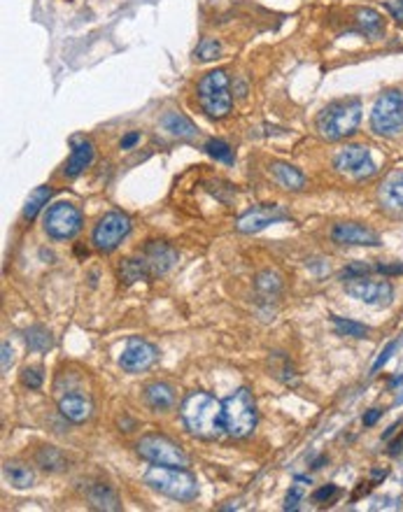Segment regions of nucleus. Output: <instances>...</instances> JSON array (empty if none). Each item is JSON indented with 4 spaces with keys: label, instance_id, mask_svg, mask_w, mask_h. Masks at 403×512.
Returning a JSON list of instances; mask_svg holds the SVG:
<instances>
[{
    "label": "nucleus",
    "instance_id": "obj_43",
    "mask_svg": "<svg viewBox=\"0 0 403 512\" xmlns=\"http://www.w3.org/2000/svg\"><path fill=\"white\" fill-rule=\"evenodd\" d=\"M398 452H403V428H401V435L396 440H391L389 445V454H398Z\"/></svg>",
    "mask_w": 403,
    "mask_h": 512
},
{
    "label": "nucleus",
    "instance_id": "obj_27",
    "mask_svg": "<svg viewBox=\"0 0 403 512\" xmlns=\"http://www.w3.org/2000/svg\"><path fill=\"white\" fill-rule=\"evenodd\" d=\"M49 198H52V189L49 187H37L30 191L28 200H26L24 205V219H35L40 212H42V207L49 203Z\"/></svg>",
    "mask_w": 403,
    "mask_h": 512
},
{
    "label": "nucleus",
    "instance_id": "obj_39",
    "mask_svg": "<svg viewBox=\"0 0 403 512\" xmlns=\"http://www.w3.org/2000/svg\"><path fill=\"white\" fill-rule=\"evenodd\" d=\"M138 142H140V133L138 131H131V133H126V135L121 138L119 145H121V149H133Z\"/></svg>",
    "mask_w": 403,
    "mask_h": 512
},
{
    "label": "nucleus",
    "instance_id": "obj_25",
    "mask_svg": "<svg viewBox=\"0 0 403 512\" xmlns=\"http://www.w3.org/2000/svg\"><path fill=\"white\" fill-rule=\"evenodd\" d=\"M357 24H359V30L364 33V35L368 37H378L382 30H385V26H382V17H380L378 10H373V7H364V10H359L357 12Z\"/></svg>",
    "mask_w": 403,
    "mask_h": 512
},
{
    "label": "nucleus",
    "instance_id": "obj_35",
    "mask_svg": "<svg viewBox=\"0 0 403 512\" xmlns=\"http://www.w3.org/2000/svg\"><path fill=\"white\" fill-rule=\"evenodd\" d=\"M394 350H396V343H394V340H391V343H389V345H387L385 350H382V354H380V356H378V359H375L373 368H371V373H378L380 368H382V366H385V363H387V361H389V356H391V352H394Z\"/></svg>",
    "mask_w": 403,
    "mask_h": 512
},
{
    "label": "nucleus",
    "instance_id": "obj_38",
    "mask_svg": "<svg viewBox=\"0 0 403 512\" xmlns=\"http://www.w3.org/2000/svg\"><path fill=\"white\" fill-rule=\"evenodd\" d=\"M298 503H301V489L294 487L291 491L287 494V503H284V510H296L298 507Z\"/></svg>",
    "mask_w": 403,
    "mask_h": 512
},
{
    "label": "nucleus",
    "instance_id": "obj_17",
    "mask_svg": "<svg viewBox=\"0 0 403 512\" xmlns=\"http://www.w3.org/2000/svg\"><path fill=\"white\" fill-rule=\"evenodd\" d=\"M378 198L387 210H403V168L391 170L382 180Z\"/></svg>",
    "mask_w": 403,
    "mask_h": 512
},
{
    "label": "nucleus",
    "instance_id": "obj_9",
    "mask_svg": "<svg viewBox=\"0 0 403 512\" xmlns=\"http://www.w3.org/2000/svg\"><path fill=\"white\" fill-rule=\"evenodd\" d=\"M82 229V212L72 203H54L44 214V231L54 240H70Z\"/></svg>",
    "mask_w": 403,
    "mask_h": 512
},
{
    "label": "nucleus",
    "instance_id": "obj_14",
    "mask_svg": "<svg viewBox=\"0 0 403 512\" xmlns=\"http://www.w3.org/2000/svg\"><path fill=\"white\" fill-rule=\"evenodd\" d=\"M331 240L338 245H357V247H380V235L373 229L357 221L336 223L331 231Z\"/></svg>",
    "mask_w": 403,
    "mask_h": 512
},
{
    "label": "nucleus",
    "instance_id": "obj_16",
    "mask_svg": "<svg viewBox=\"0 0 403 512\" xmlns=\"http://www.w3.org/2000/svg\"><path fill=\"white\" fill-rule=\"evenodd\" d=\"M93 156H96V149H93V145H91L89 140L75 138L72 140L70 158H68L66 168H63V175L66 177H77L79 173H84L91 163H93Z\"/></svg>",
    "mask_w": 403,
    "mask_h": 512
},
{
    "label": "nucleus",
    "instance_id": "obj_15",
    "mask_svg": "<svg viewBox=\"0 0 403 512\" xmlns=\"http://www.w3.org/2000/svg\"><path fill=\"white\" fill-rule=\"evenodd\" d=\"M140 256H142V261L147 263V268H149L152 277H154V275L168 272L170 268L177 263V252L170 247L168 242H163V240H149L142 247Z\"/></svg>",
    "mask_w": 403,
    "mask_h": 512
},
{
    "label": "nucleus",
    "instance_id": "obj_34",
    "mask_svg": "<svg viewBox=\"0 0 403 512\" xmlns=\"http://www.w3.org/2000/svg\"><path fill=\"white\" fill-rule=\"evenodd\" d=\"M21 382H24L28 389H40V386H42V370H40V368H24Z\"/></svg>",
    "mask_w": 403,
    "mask_h": 512
},
{
    "label": "nucleus",
    "instance_id": "obj_4",
    "mask_svg": "<svg viewBox=\"0 0 403 512\" xmlns=\"http://www.w3.org/2000/svg\"><path fill=\"white\" fill-rule=\"evenodd\" d=\"M257 426V403L247 386L235 389L224 401V433L231 438H245Z\"/></svg>",
    "mask_w": 403,
    "mask_h": 512
},
{
    "label": "nucleus",
    "instance_id": "obj_33",
    "mask_svg": "<svg viewBox=\"0 0 403 512\" xmlns=\"http://www.w3.org/2000/svg\"><path fill=\"white\" fill-rule=\"evenodd\" d=\"M371 270H375V268H371V265L361 263V261H357V263H349L347 268H345L343 272H340V277L345 279V282H349V279H359V277H366Z\"/></svg>",
    "mask_w": 403,
    "mask_h": 512
},
{
    "label": "nucleus",
    "instance_id": "obj_22",
    "mask_svg": "<svg viewBox=\"0 0 403 512\" xmlns=\"http://www.w3.org/2000/svg\"><path fill=\"white\" fill-rule=\"evenodd\" d=\"M144 401L154 410H168L175 403V391L166 382H152L144 386Z\"/></svg>",
    "mask_w": 403,
    "mask_h": 512
},
{
    "label": "nucleus",
    "instance_id": "obj_28",
    "mask_svg": "<svg viewBox=\"0 0 403 512\" xmlns=\"http://www.w3.org/2000/svg\"><path fill=\"white\" fill-rule=\"evenodd\" d=\"M26 343H28V347L33 352H47L54 347V337H52V333L44 326L35 324L30 328H26Z\"/></svg>",
    "mask_w": 403,
    "mask_h": 512
},
{
    "label": "nucleus",
    "instance_id": "obj_7",
    "mask_svg": "<svg viewBox=\"0 0 403 512\" xmlns=\"http://www.w3.org/2000/svg\"><path fill=\"white\" fill-rule=\"evenodd\" d=\"M138 454L152 464H159V466H177V468H187L189 466V457L184 454L177 442H173L170 438L166 435H142L138 440Z\"/></svg>",
    "mask_w": 403,
    "mask_h": 512
},
{
    "label": "nucleus",
    "instance_id": "obj_41",
    "mask_svg": "<svg viewBox=\"0 0 403 512\" xmlns=\"http://www.w3.org/2000/svg\"><path fill=\"white\" fill-rule=\"evenodd\" d=\"M10 366H12V347L7 343H3V370H10Z\"/></svg>",
    "mask_w": 403,
    "mask_h": 512
},
{
    "label": "nucleus",
    "instance_id": "obj_32",
    "mask_svg": "<svg viewBox=\"0 0 403 512\" xmlns=\"http://www.w3.org/2000/svg\"><path fill=\"white\" fill-rule=\"evenodd\" d=\"M219 54H222V44L217 42V40H212V37H203L198 42V49H196V56H198L200 61H212Z\"/></svg>",
    "mask_w": 403,
    "mask_h": 512
},
{
    "label": "nucleus",
    "instance_id": "obj_23",
    "mask_svg": "<svg viewBox=\"0 0 403 512\" xmlns=\"http://www.w3.org/2000/svg\"><path fill=\"white\" fill-rule=\"evenodd\" d=\"M3 475H5V480L12 484L14 489H28L30 484H33V480H35L33 470L26 464H21V461H7V464L3 466Z\"/></svg>",
    "mask_w": 403,
    "mask_h": 512
},
{
    "label": "nucleus",
    "instance_id": "obj_12",
    "mask_svg": "<svg viewBox=\"0 0 403 512\" xmlns=\"http://www.w3.org/2000/svg\"><path fill=\"white\" fill-rule=\"evenodd\" d=\"M345 291L352 298L368 305H387L391 301V284L387 279H368V277H359V279H349L345 282Z\"/></svg>",
    "mask_w": 403,
    "mask_h": 512
},
{
    "label": "nucleus",
    "instance_id": "obj_21",
    "mask_svg": "<svg viewBox=\"0 0 403 512\" xmlns=\"http://www.w3.org/2000/svg\"><path fill=\"white\" fill-rule=\"evenodd\" d=\"M161 126L166 128L170 135L184 138V140L193 138V135L198 133V128L193 126V121L189 119V117H184L182 112H175V109H170V112H166V115L161 117Z\"/></svg>",
    "mask_w": 403,
    "mask_h": 512
},
{
    "label": "nucleus",
    "instance_id": "obj_30",
    "mask_svg": "<svg viewBox=\"0 0 403 512\" xmlns=\"http://www.w3.org/2000/svg\"><path fill=\"white\" fill-rule=\"evenodd\" d=\"M257 289H259L261 294H266V296L280 294V289H282V277H280L277 272H271V270L259 272V275H257Z\"/></svg>",
    "mask_w": 403,
    "mask_h": 512
},
{
    "label": "nucleus",
    "instance_id": "obj_19",
    "mask_svg": "<svg viewBox=\"0 0 403 512\" xmlns=\"http://www.w3.org/2000/svg\"><path fill=\"white\" fill-rule=\"evenodd\" d=\"M271 175L273 180L287 191H301L306 187V175L301 170L291 165V163H273L271 165Z\"/></svg>",
    "mask_w": 403,
    "mask_h": 512
},
{
    "label": "nucleus",
    "instance_id": "obj_3",
    "mask_svg": "<svg viewBox=\"0 0 403 512\" xmlns=\"http://www.w3.org/2000/svg\"><path fill=\"white\" fill-rule=\"evenodd\" d=\"M144 484H149L154 491L170 496L175 500H191L198 494V482L187 468L177 466H159L154 464L144 473Z\"/></svg>",
    "mask_w": 403,
    "mask_h": 512
},
{
    "label": "nucleus",
    "instance_id": "obj_11",
    "mask_svg": "<svg viewBox=\"0 0 403 512\" xmlns=\"http://www.w3.org/2000/svg\"><path fill=\"white\" fill-rule=\"evenodd\" d=\"M284 219H289V214L277 203H261L252 210H247L245 214H240L235 221V229H238V233H259V231L268 229L277 221H284Z\"/></svg>",
    "mask_w": 403,
    "mask_h": 512
},
{
    "label": "nucleus",
    "instance_id": "obj_1",
    "mask_svg": "<svg viewBox=\"0 0 403 512\" xmlns=\"http://www.w3.org/2000/svg\"><path fill=\"white\" fill-rule=\"evenodd\" d=\"M182 422L196 438L215 440L224 433V403L208 391H191L182 401Z\"/></svg>",
    "mask_w": 403,
    "mask_h": 512
},
{
    "label": "nucleus",
    "instance_id": "obj_24",
    "mask_svg": "<svg viewBox=\"0 0 403 512\" xmlns=\"http://www.w3.org/2000/svg\"><path fill=\"white\" fill-rule=\"evenodd\" d=\"M119 277L124 279V284H133V282H138V279L152 277V275H149L147 263L142 261V256H131V259H124V263H121Z\"/></svg>",
    "mask_w": 403,
    "mask_h": 512
},
{
    "label": "nucleus",
    "instance_id": "obj_8",
    "mask_svg": "<svg viewBox=\"0 0 403 512\" xmlns=\"http://www.w3.org/2000/svg\"><path fill=\"white\" fill-rule=\"evenodd\" d=\"M131 233V219L128 214L119 210H112L108 214H103L100 221L96 223V229L91 233V242L93 247L100 252H112L126 240V235Z\"/></svg>",
    "mask_w": 403,
    "mask_h": 512
},
{
    "label": "nucleus",
    "instance_id": "obj_42",
    "mask_svg": "<svg viewBox=\"0 0 403 512\" xmlns=\"http://www.w3.org/2000/svg\"><path fill=\"white\" fill-rule=\"evenodd\" d=\"M380 415H382V410H378V408L368 410L366 415H364V426H373V424L380 419Z\"/></svg>",
    "mask_w": 403,
    "mask_h": 512
},
{
    "label": "nucleus",
    "instance_id": "obj_29",
    "mask_svg": "<svg viewBox=\"0 0 403 512\" xmlns=\"http://www.w3.org/2000/svg\"><path fill=\"white\" fill-rule=\"evenodd\" d=\"M333 328L338 335H347V337H366L368 335V326L359 324V321L345 319V317H333Z\"/></svg>",
    "mask_w": 403,
    "mask_h": 512
},
{
    "label": "nucleus",
    "instance_id": "obj_10",
    "mask_svg": "<svg viewBox=\"0 0 403 512\" xmlns=\"http://www.w3.org/2000/svg\"><path fill=\"white\" fill-rule=\"evenodd\" d=\"M333 168L338 173L352 177H368L375 173V165L371 161V149L366 145H345L343 149L333 156Z\"/></svg>",
    "mask_w": 403,
    "mask_h": 512
},
{
    "label": "nucleus",
    "instance_id": "obj_40",
    "mask_svg": "<svg viewBox=\"0 0 403 512\" xmlns=\"http://www.w3.org/2000/svg\"><path fill=\"white\" fill-rule=\"evenodd\" d=\"M375 270L382 272V275H403V263H394V265L380 263V265H375Z\"/></svg>",
    "mask_w": 403,
    "mask_h": 512
},
{
    "label": "nucleus",
    "instance_id": "obj_36",
    "mask_svg": "<svg viewBox=\"0 0 403 512\" xmlns=\"http://www.w3.org/2000/svg\"><path fill=\"white\" fill-rule=\"evenodd\" d=\"M336 491H338L336 484H326V487H322V489H317V491H315L313 498L317 500V503H324V500H329L333 494H336Z\"/></svg>",
    "mask_w": 403,
    "mask_h": 512
},
{
    "label": "nucleus",
    "instance_id": "obj_6",
    "mask_svg": "<svg viewBox=\"0 0 403 512\" xmlns=\"http://www.w3.org/2000/svg\"><path fill=\"white\" fill-rule=\"evenodd\" d=\"M403 128V93L385 91L371 109V131L378 135H394Z\"/></svg>",
    "mask_w": 403,
    "mask_h": 512
},
{
    "label": "nucleus",
    "instance_id": "obj_31",
    "mask_svg": "<svg viewBox=\"0 0 403 512\" xmlns=\"http://www.w3.org/2000/svg\"><path fill=\"white\" fill-rule=\"evenodd\" d=\"M205 151H208L215 161H222V163H226V165H231V163L235 161L233 149H231L224 140H210V142H205Z\"/></svg>",
    "mask_w": 403,
    "mask_h": 512
},
{
    "label": "nucleus",
    "instance_id": "obj_20",
    "mask_svg": "<svg viewBox=\"0 0 403 512\" xmlns=\"http://www.w3.org/2000/svg\"><path fill=\"white\" fill-rule=\"evenodd\" d=\"M86 498H89L91 507H96V510H121V503H119V496H117V491L110 484H91L89 491H86Z\"/></svg>",
    "mask_w": 403,
    "mask_h": 512
},
{
    "label": "nucleus",
    "instance_id": "obj_18",
    "mask_svg": "<svg viewBox=\"0 0 403 512\" xmlns=\"http://www.w3.org/2000/svg\"><path fill=\"white\" fill-rule=\"evenodd\" d=\"M59 410L66 419H70V422H75V424H82L91 417L93 405H91V401L86 396H82V393H68V396H63L59 401Z\"/></svg>",
    "mask_w": 403,
    "mask_h": 512
},
{
    "label": "nucleus",
    "instance_id": "obj_26",
    "mask_svg": "<svg viewBox=\"0 0 403 512\" xmlns=\"http://www.w3.org/2000/svg\"><path fill=\"white\" fill-rule=\"evenodd\" d=\"M35 464L42 470L56 473V470L66 468V457H63L61 449H56V447H40L35 454Z\"/></svg>",
    "mask_w": 403,
    "mask_h": 512
},
{
    "label": "nucleus",
    "instance_id": "obj_2",
    "mask_svg": "<svg viewBox=\"0 0 403 512\" xmlns=\"http://www.w3.org/2000/svg\"><path fill=\"white\" fill-rule=\"evenodd\" d=\"M361 124V100L343 98L329 102L315 119V128L324 140H345L355 135Z\"/></svg>",
    "mask_w": 403,
    "mask_h": 512
},
{
    "label": "nucleus",
    "instance_id": "obj_13",
    "mask_svg": "<svg viewBox=\"0 0 403 512\" xmlns=\"http://www.w3.org/2000/svg\"><path fill=\"white\" fill-rule=\"evenodd\" d=\"M157 359H159V352L154 345H149L147 340H140V337H133V340H128L126 350L121 352L119 366L126 373H142V370L154 366Z\"/></svg>",
    "mask_w": 403,
    "mask_h": 512
},
{
    "label": "nucleus",
    "instance_id": "obj_37",
    "mask_svg": "<svg viewBox=\"0 0 403 512\" xmlns=\"http://www.w3.org/2000/svg\"><path fill=\"white\" fill-rule=\"evenodd\" d=\"M387 10H389V14L396 19L398 24H403V0H389Z\"/></svg>",
    "mask_w": 403,
    "mask_h": 512
},
{
    "label": "nucleus",
    "instance_id": "obj_5",
    "mask_svg": "<svg viewBox=\"0 0 403 512\" xmlns=\"http://www.w3.org/2000/svg\"><path fill=\"white\" fill-rule=\"evenodd\" d=\"M196 96L203 112L212 119H224L231 112L233 98L229 93V75L224 70H212V73L203 75L196 89Z\"/></svg>",
    "mask_w": 403,
    "mask_h": 512
}]
</instances>
